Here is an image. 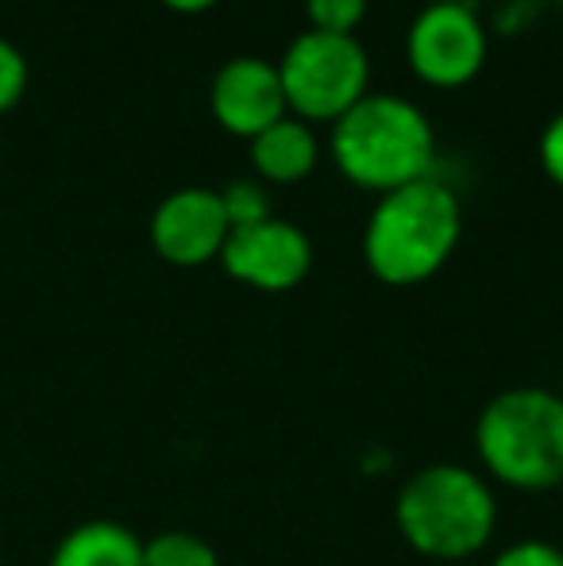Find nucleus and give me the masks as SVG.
<instances>
[{"instance_id":"f257e3e1","label":"nucleus","mask_w":563,"mask_h":566,"mask_svg":"<svg viewBox=\"0 0 563 566\" xmlns=\"http://www.w3.org/2000/svg\"><path fill=\"white\" fill-rule=\"evenodd\" d=\"M463 239V205L444 178H421L383 193L363 228V262L390 290H414L436 277Z\"/></svg>"},{"instance_id":"f03ea898","label":"nucleus","mask_w":563,"mask_h":566,"mask_svg":"<svg viewBox=\"0 0 563 566\" xmlns=\"http://www.w3.org/2000/svg\"><path fill=\"white\" fill-rule=\"evenodd\" d=\"M394 528L406 547L432 563H467L498 532V493L490 478L463 462H428L402 482Z\"/></svg>"},{"instance_id":"7ed1b4c3","label":"nucleus","mask_w":563,"mask_h":566,"mask_svg":"<svg viewBox=\"0 0 563 566\" xmlns=\"http://www.w3.org/2000/svg\"><path fill=\"white\" fill-rule=\"evenodd\" d=\"M332 166L367 193H394L436 174V132L425 108L398 93H367L329 132Z\"/></svg>"},{"instance_id":"20e7f679","label":"nucleus","mask_w":563,"mask_h":566,"mask_svg":"<svg viewBox=\"0 0 563 566\" xmlns=\"http://www.w3.org/2000/svg\"><path fill=\"white\" fill-rule=\"evenodd\" d=\"M475 459L490 482L518 493L563 485V394L510 386L475 417Z\"/></svg>"},{"instance_id":"39448f33","label":"nucleus","mask_w":563,"mask_h":566,"mask_svg":"<svg viewBox=\"0 0 563 566\" xmlns=\"http://www.w3.org/2000/svg\"><path fill=\"white\" fill-rule=\"evenodd\" d=\"M282 77L285 108L305 124H336L371 93V54L355 35L301 31L274 62Z\"/></svg>"},{"instance_id":"423d86ee","label":"nucleus","mask_w":563,"mask_h":566,"mask_svg":"<svg viewBox=\"0 0 563 566\" xmlns=\"http://www.w3.org/2000/svg\"><path fill=\"white\" fill-rule=\"evenodd\" d=\"M490 59V35L467 0L425 4L406 31V62L428 90H463Z\"/></svg>"},{"instance_id":"0eeeda50","label":"nucleus","mask_w":563,"mask_h":566,"mask_svg":"<svg viewBox=\"0 0 563 566\" xmlns=\"http://www.w3.org/2000/svg\"><path fill=\"white\" fill-rule=\"evenodd\" d=\"M220 266L232 282L259 293H290L313 270V239L290 220H263L251 228H232Z\"/></svg>"},{"instance_id":"6e6552de","label":"nucleus","mask_w":563,"mask_h":566,"mask_svg":"<svg viewBox=\"0 0 563 566\" xmlns=\"http://www.w3.org/2000/svg\"><path fill=\"white\" fill-rule=\"evenodd\" d=\"M147 235L163 262L178 270H197L220 262L232 224H228L217 189L186 186L155 205Z\"/></svg>"},{"instance_id":"1a4fd4ad","label":"nucleus","mask_w":563,"mask_h":566,"mask_svg":"<svg viewBox=\"0 0 563 566\" xmlns=\"http://www.w3.org/2000/svg\"><path fill=\"white\" fill-rule=\"evenodd\" d=\"M209 113L236 139H256L282 116H290L279 66L259 54H236L212 74Z\"/></svg>"},{"instance_id":"9d476101","label":"nucleus","mask_w":563,"mask_h":566,"mask_svg":"<svg viewBox=\"0 0 563 566\" xmlns=\"http://www.w3.org/2000/svg\"><path fill=\"white\" fill-rule=\"evenodd\" d=\"M248 158L263 186H301L321 163V139L313 124L282 116L279 124H271L248 143Z\"/></svg>"},{"instance_id":"9b49d317","label":"nucleus","mask_w":563,"mask_h":566,"mask_svg":"<svg viewBox=\"0 0 563 566\" xmlns=\"http://www.w3.org/2000/svg\"><path fill=\"white\" fill-rule=\"evenodd\" d=\"M46 566H143V539L121 521H82L51 547Z\"/></svg>"},{"instance_id":"f8f14e48","label":"nucleus","mask_w":563,"mask_h":566,"mask_svg":"<svg viewBox=\"0 0 563 566\" xmlns=\"http://www.w3.org/2000/svg\"><path fill=\"white\" fill-rule=\"evenodd\" d=\"M143 566H220V555L197 532L166 528L143 539Z\"/></svg>"},{"instance_id":"ddd939ff","label":"nucleus","mask_w":563,"mask_h":566,"mask_svg":"<svg viewBox=\"0 0 563 566\" xmlns=\"http://www.w3.org/2000/svg\"><path fill=\"white\" fill-rule=\"evenodd\" d=\"M220 193V205H225V217L232 228H251V224H263L271 220V193H267L263 181L251 174V178H232Z\"/></svg>"},{"instance_id":"4468645a","label":"nucleus","mask_w":563,"mask_h":566,"mask_svg":"<svg viewBox=\"0 0 563 566\" xmlns=\"http://www.w3.org/2000/svg\"><path fill=\"white\" fill-rule=\"evenodd\" d=\"M371 0H305L309 31H329V35H355L367 20Z\"/></svg>"},{"instance_id":"2eb2a0df","label":"nucleus","mask_w":563,"mask_h":566,"mask_svg":"<svg viewBox=\"0 0 563 566\" xmlns=\"http://www.w3.org/2000/svg\"><path fill=\"white\" fill-rule=\"evenodd\" d=\"M23 93H28V59L20 54V46L0 35V116L20 105Z\"/></svg>"},{"instance_id":"dca6fc26","label":"nucleus","mask_w":563,"mask_h":566,"mask_svg":"<svg viewBox=\"0 0 563 566\" xmlns=\"http://www.w3.org/2000/svg\"><path fill=\"white\" fill-rule=\"evenodd\" d=\"M490 566H563V547L552 539H513L490 559Z\"/></svg>"},{"instance_id":"f3484780","label":"nucleus","mask_w":563,"mask_h":566,"mask_svg":"<svg viewBox=\"0 0 563 566\" xmlns=\"http://www.w3.org/2000/svg\"><path fill=\"white\" fill-rule=\"evenodd\" d=\"M536 158H541L544 178L556 189H563V108L544 124L541 143H536Z\"/></svg>"},{"instance_id":"a211bd4d","label":"nucleus","mask_w":563,"mask_h":566,"mask_svg":"<svg viewBox=\"0 0 563 566\" xmlns=\"http://www.w3.org/2000/svg\"><path fill=\"white\" fill-rule=\"evenodd\" d=\"M158 4H166L178 15H201V12H209V8H217L220 0H158Z\"/></svg>"},{"instance_id":"6ab92c4d","label":"nucleus","mask_w":563,"mask_h":566,"mask_svg":"<svg viewBox=\"0 0 563 566\" xmlns=\"http://www.w3.org/2000/svg\"><path fill=\"white\" fill-rule=\"evenodd\" d=\"M425 4H456V0H425Z\"/></svg>"}]
</instances>
